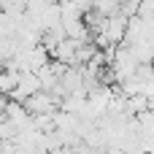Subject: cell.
Masks as SVG:
<instances>
[{"mask_svg":"<svg viewBox=\"0 0 154 154\" xmlns=\"http://www.w3.org/2000/svg\"><path fill=\"white\" fill-rule=\"evenodd\" d=\"M22 108L27 111V116H51L54 108H57V100H54L49 92L41 89V92H35L32 97H27Z\"/></svg>","mask_w":154,"mask_h":154,"instance_id":"obj_1","label":"cell"},{"mask_svg":"<svg viewBox=\"0 0 154 154\" xmlns=\"http://www.w3.org/2000/svg\"><path fill=\"white\" fill-rule=\"evenodd\" d=\"M16 84H19V73L11 70V68H3V73H0V95H3V97L11 95V92L16 89Z\"/></svg>","mask_w":154,"mask_h":154,"instance_id":"obj_2","label":"cell"}]
</instances>
